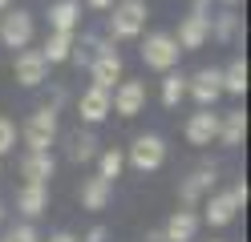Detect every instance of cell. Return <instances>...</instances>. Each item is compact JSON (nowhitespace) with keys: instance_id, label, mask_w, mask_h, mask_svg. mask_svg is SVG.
I'll list each match as a JSON object with an SVG mask.
<instances>
[{"instance_id":"20","label":"cell","mask_w":251,"mask_h":242,"mask_svg":"<svg viewBox=\"0 0 251 242\" xmlns=\"http://www.w3.org/2000/svg\"><path fill=\"white\" fill-rule=\"evenodd\" d=\"M109 190H114V182H105L101 174L85 177V182H81V206H85V210H105Z\"/></svg>"},{"instance_id":"8","label":"cell","mask_w":251,"mask_h":242,"mask_svg":"<svg viewBox=\"0 0 251 242\" xmlns=\"http://www.w3.org/2000/svg\"><path fill=\"white\" fill-rule=\"evenodd\" d=\"M146 109V85L142 81H118L114 93H109V113L118 117H138Z\"/></svg>"},{"instance_id":"30","label":"cell","mask_w":251,"mask_h":242,"mask_svg":"<svg viewBox=\"0 0 251 242\" xmlns=\"http://www.w3.org/2000/svg\"><path fill=\"white\" fill-rule=\"evenodd\" d=\"M231 198L239 202V210H243V206H247V198H251V190H247V182H235V186H231Z\"/></svg>"},{"instance_id":"9","label":"cell","mask_w":251,"mask_h":242,"mask_svg":"<svg viewBox=\"0 0 251 242\" xmlns=\"http://www.w3.org/2000/svg\"><path fill=\"white\" fill-rule=\"evenodd\" d=\"M186 93L199 105H215L223 97V69H199L195 77H186Z\"/></svg>"},{"instance_id":"6","label":"cell","mask_w":251,"mask_h":242,"mask_svg":"<svg viewBox=\"0 0 251 242\" xmlns=\"http://www.w3.org/2000/svg\"><path fill=\"white\" fill-rule=\"evenodd\" d=\"M28 41H33V12H25V8L8 12L4 8V16H0V44L17 53V48H28Z\"/></svg>"},{"instance_id":"26","label":"cell","mask_w":251,"mask_h":242,"mask_svg":"<svg viewBox=\"0 0 251 242\" xmlns=\"http://www.w3.org/2000/svg\"><path fill=\"white\" fill-rule=\"evenodd\" d=\"M211 32H215L219 41H235V37H239V16H235V12H223V16L211 24Z\"/></svg>"},{"instance_id":"29","label":"cell","mask_w":251,"mask_h":242,"mask_svg":"<svg viewBox=\"0 0 251 242\" xmlns=\"http://www.w3.org/2000/svg\"><path fill=\"white\" fill-rule=\"evenodd\" d=\"M0 242H41V234H37L28 222H21V226H12V230H8L4 238H0Z\"/></svg>"},{"instance_id":"7","label":"cell","mask_w":251,"mask_h":242,"mask_svg":"<svg viewBox=\"0 0 251 242\" xmlns=\"http://www.w3.org/2000/svg\"><path fill=\"white\" fill-rule=\"evenodd\" d=\"M12 77H17L25 89L45 85V81H49V61L41 57V48H17V61H12Z\"/></svg>"},{"instance_id":"23","label":"cell","mask_w":251,"mask_h":242,"mask_svg":"<svg viewBox=\"0 0 251 242\" xmlns=\"http://www.w3.org/2000/svg\"><path fill=\"white\" fill-rule=\"evenodd\" d=\"M223 93H231V97H243L247 93V61L243 57H235L223 69Z\"/></svg>"},{"instance_id":"17","label":"cell","mask_w":251,"mask_h":242,"mask_svg":"<svg viewBox=\"0 0 251 242\" xmlns=\"http://www.w3.org/2000/svg\"><path fill=\"white\" fill-rule=\"evenodd\" d=\"M211 186H215V166H211V170H195V174L182 182V190H178L182 206H191V210H195V206L211 194Z\"/></svg>"},{"instance_id":"11","label":"cell","mask_w":251,"mask_h":242,"mask_svg":"<svg viewBox=\"0 0 251 242\" xmlns=\"http://www.w3.org/2000/svg\"><path fill=\"white\" fill-rule=\"evenodd\" d=\"M89 77H93V85H101V89H114L118 81H122V53H114V48H101L98 57L89 61Z\"/></svg>"},{"instance_id":"28","label":"cell","mask_w":251,"mask_h":242,"mask_svg":"<svg viewBox=\"0 0 251 242\" xmlns=\"http://www.w3.org/2000/svg\"><path fill=\"white\" fill-rule=\"evenodd\" d=\"M12 150H17V125H12L4 113H0V157L12 154Z\"/></svg>"},{"instance_id":"3","label":"cell","mask_w":251,"mask_h":242,"mask_svg":"<svg viewBox=\"0 0 251 242\" xmlns=\"http://www.w3.org/2000/svg\"><path fill=\"white\" fill-rule=\"evenodd\" d=\"M126 161L138 170V174H154V170H162V161H166V141L158 133H142V137H134L130 145V154H126Z\"/></svg>"},{"instance_id":"32","label":"cell","mask_w":251,"mask_h":242,"mask_svg":"<svg viewBox=\"0 0 251 242\" xmlns=\"http://www.w3.org/2000/svg\"><path fill=\"white\" fill-rule=\"evenodd\" d=\"M89 8H98V12H109V4H114V0H85Z\"/></svg>"},{"instance_id":"33","label":"cell","mask_w":251,"mask_h":242,"mask_svg":"<svg viewBox=\"0 0 251 242\" xmlns=\"http://www.w3.org/2000/svg\"><path fill=\"white\" fill-rule=\"evenodd\" d=\"M49 242H77V238H73V234H69V230H61V234H53V238H49Z\"/></svg>"},{"instance_id":"27","label":"cell","mask_w":251,"mask_h":242,"mask_svg":"<svg viewBox=\"0 0 251 242\" xmlns=\"http://www.w3.org/2000/svg\"><path fill=\"white\" fill-rule=\"evenodd\" d=\"M101 48H105V44H101L98 37H85L81 44H73V53H69V57H73L77 65H89L93 57H98V53H101Z\"/></svg>"},{"instance_id":"22","label":"cell","mask_w":251,"mask_h":242,"mask_svg":"<svg viewBox=\"0 0 251 242\" xmlns=\"http://www.w3.org/2000/svg\"><path fill=\"white\" fill-rule=\"evenodd\" d=\"M98 157V137L89 133V129H77V133H69V161H93Z\"/></svg>"},{"instance_id":"34","label":"cell","mask_w":251,"mask_h":242,"mask_svg":"<svg viewBox=\"0 0 251 242\" xmlns=\"http://www.w3.org/2000/svg\"><path fill=\"white\" fill-rule=\"evenodd\" d=\"M8 4H12V0H0V12H4V8H8Z\"/></svg>"},{"instance_id":"36","label":"cell","mask_w":251,"mask_h":242,"mask_svg":"<svg viewBox=\"0 0 251 242\" xmlns=\"http://www.w3.org/2000/svg\"><path fill=\"white\" fill-rule=\"evenodd\" d=\"M223 4H239V0H223Z\"/></svg>"},{"instance_id":"4","label":"cell","mask_w":251,"mask_h":242,"mask_svg":"<svg viewBox=\"0 0 251 242\" xmlns=\"http://www.w3.org/2000/svg\"><path fill=\"white\" fill-rule=\"evenodd\" d=\"M21 137H25V145H28V150H49V145L57 141V109L41 105V109L33 113V117L25 121Z\"/></svg>"},{"instance_id":"2","label":"cell","mask_w":251,"mask_h":242,"mask_svg":"<svg viewBox=\"0 0 251 242\" xmlns=\"http://www.w3.org/2000/svg\"><path fill=\"white\" fill-rule=\"evenodd\" d=\"M178 57H182V48H178V41L170 37V32H150V37L142 41V61H146V69L166 73V69H175V65H178Z\"/></svg>"},{"instance_id":"21","label":"cell","mask_w":251,"mask_h":242,"mask_svg":"<svg viewBox=\"0 0 251 242\" xmlns=\"http://www.w3.org/2000/svg\"><path fill=\"white\" fill-rule=\"evenodd\" d=\"M73 53V32H49L45 37V48H41V57L49 61V65H61V61H69Z\"/></svg>"},{"instance_id":"12","label":"cell","mask_w":251,"mask_h":242,"mask_svg":"<svg viewBox=\"0 0 251 242\" xmlns=\"http://www.w3.org/2000/svg\"><path fill=\"white\" fill-rule=\"evenodd\" d=\"M77 113H81V121H85V125L105 121V117H109V89L89 85L81 97H77Z\"/></svg>"},{"instance_id":"19","label":"cell","mask_w":251,"mask_h":242,"mask_svg":"<svg viewBox=\"0 0 251 242\" xmlns=\"http://www.w3.org/2000/svg\"><path fill=\"white\" fill-rule=\"evenodd\" d=\"M81 24V4L77 0H57L49 4V32H73Z\"/></svg>"},{"instance_id":"18","label":"cell","mask_w":251,"mask_h":242,"mask_svg":"<svg viewBox=\"0 0 251 242\" xmlns=\"http://www.w3.org/2000/svg\"><path fill=\"white\" fill-rule=\"evenodd\" d=\"M235 214H239V202L231 198V190H227V194H211L207 206H202L207 226H227V222H235Z\"/></svg>"},{"instance_id":"31","label":"cell","mask_w":251,"mask_h":242,"mask_svg":"<svg viewBox=\"0 0 251 242\" xmlns=\"http://www.w3.org/2000/svg\"><path fill=\"white\" fill-rule=\"evenodd\" d=\"M85 242H105V226H93V230L85 234Z\"/></svg>"},{"instance_id":"1","label":"cell","mask_w":251,"mask_h":242,"mask_svg":"<svg viewBox=\"0 0 251 242\" xmlns=\"http://www.w3.org/2000/svg\"><path fill=\"white\" fill-rule=\"evenodd\" d=\"M114 16H109V37L114 41H134V37H142V28H146V0H114Z\"/></svg>"},{"instance_id":"16","label":"cell","mask_w":251,"mask_h":242,"mask_svg":"<svg viewBox=\"0 0 251 242\" xmlns=\"http://www.w3.org/2000/svg\"><path fill=\"white\" fill-rule=\"evenodd\" d=\"M17 206H21L25 218L45 214V210H49V186H45V182H25L21 194H17Z\"/></svg>"},{"instance_id":"5","label":"cell","mask_w":251,"mask_h":242,"mask_svg":"<svg viewBox=\"0 0 251 242\" xmlns=\"http://www.w3.org/2000/svg\"><path fill=\"white\" fill-rule=\"evenodd\" d=\"M170 37L178 41L182 53H195V48H202V44L211 41V16H207V8L186 12V16H182V24H178V32H170Z\"/></svg>"},{"instance_id":"15","label":"cell","mask_w":251,"mask_h":242,"mask_svg":"<svg viewBox=\"0 0 251 242\" xmlns=\"http://www.w3.org/2000/svg\"><path fill=\"white\" fill-rule=\"evenodd\" d=\"M53 170H57V161H53V154H49V150H28V154H25V161H21L25 182H45V186H49Z\"/></svg>"},{"instance_id":"13","label":"cell","mask_w":251,"mask_h":242,"mask_svg":"<svg viewBox=\"0 0 251 242\" xmlns=\"http://www.w3.org/2000/svg\"><path fill=\"white\" fill-rule=\"evenodd\" d=\"M199 234V214L191 206H182V210H175V214H170V222L162 226V238L166 242H191Z\"/></svg>"},{"instance_id":"10","label":"cell","mask_w":251,"mask_h":242,"mask_svg":"<svg viewBox=\"0 0 251 242\" xmlns=\"http://www.w3.org/2000/svg\"><path fill=\"white\" fill-rule=\"evenodd\" d=\"M186 141L191 145H211L215 137H219V113L211 109V105H199V113H191L186 117Z\"/></svg>"},{"instance_id":"25","label":"cell","mask_w":251,"mask_h":242,"mask_svg":"<svg viewBox=\"0 0 251 242\" xmlns=\"http://www.w3.org/2000/svg\"><path fill=\"white\" fill-rule=\"evenodd\" d=\"M122 170H126V154H122V150H105V154L98 157V174L105 177V182L122 177Z\"/></svg>"},{"instance_id":"14","label":"cell","mask_w":251,"mask_h":242,"mask_svg":"<svg viewBox=\"0 0 251 242\" xmlns=\"http://www.w3.org/2000/svg\"><path fill=\"white\" fill-rule=\"evenodd\" d=\"M243 137H247V113L243 109L219 113V137L215 141H223L227 150H235V145H243Z\"/></svg>"},{"instance_id":"35","label":"cell","mask_w":251,"mask_h":242,"mask_svg":"<svg viewBox=\"0 0 251 242\" xmlns=\"http://www.w3.org/2000/svg\"><path fill=\"white\" fill-rule=\"evenodd\" d=\"M0 222H4V202H0Z\"/></svg>"},{"instance_id":"24","label":"cell","mask_w":251,"mask_h":242,"mask_svg":"<svg viewBox=\"0 0 251 242\" xmlns=\"http://www.w3.org/2000/svg\"><path fill=\"white\" fill-rule=\"evenodd\" d=\"M182 97H186V77L175 73V69H166V77H162V105H166V109H175Z\"/></svg>"}]
</instances>
